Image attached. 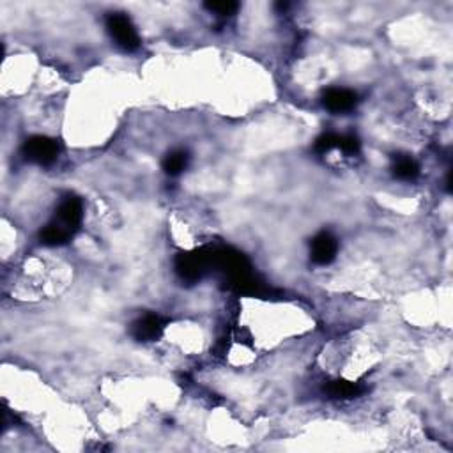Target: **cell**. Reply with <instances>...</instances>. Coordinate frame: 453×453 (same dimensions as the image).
<instances>
[{
	"instance_id": "cell-1",
	"label": "cell",
	"mask_w": 453,
	"mask_h": 453,
	"mask_svg": "<svg viewBox=\"0 0 453 453\" xmlns=\"http://www.w3.org/2000/svg\"><path fill=\"white\" fill-rule=\"evenodd\" d=\"M60 146L57 140L48 137H32L24 144V156L32 163L41 166H48L59 158Z\"/></svg>"
},
{
	"instance_id": "cell-2",
	"label": "cell",
	"mask_w": 453,
	"mask_h": 453,
	"mask_svg": "<svg viewBox=\"0 0 453 453\" xmlns=\"http://www.w3.org/2000/svg\"><path fill=\"white\" fill-rule=\"evenodd\" d=\"M107 28L115 43H117V46L123 48L124 51H135L140 46V37L137 34V28L133 27V24L126 15L114 12V15L108 16Z\"/></svg>"
},
{
	"instance_id": "cell-3",
	"label": "cell",
	"mask_w": 453,
	"mask_h": 453,
	"mask_svg": "<svg viewBox=\"0 0 453 453\" xmlns=\"http://www.w3.org/2000/svg\"><path fill=\"white\" fill-rule=\"evenodd\" d=\"M163 330H165V320L156 314H147L135 320L131 326V335L138 342H153L163 335Z\"/></svg>"
},
{
	"instance_id": "cell-4",
	"label": "cell",
	"mask_w": 453,
	"mask_h": 453,
	"mask_svg": "<svg viewBox=\"0 0 453 453\" xmlns=\"http://www.w3.org/2000/svg\"><path fill=\"white\" fill-rule=\"evenodd\" d=\"M83 216V205L82 200L76 197H66L62 202H60L59 209H57V218L55 221L59 225H62L64 229H67L69 232H75L76 229L82 223Z\"/></svg>"
},
{
	"instance_id": "cell-5",
	"label": "cell",
	"mask_w": 453,
	"mask_h": 453,
	"mask_svg": "<svg viewBox=\"0 0 453 453\" xmlns=\"http://www.w3.org/2000/svg\"><path fill=\"white\" fill-rule=\"evenodd\" d=\"M339 252V243L330 232H320L314 237L310 248L311 260L319 266H327L335 260Z\"/></svg>"
},
{
	"instance_id": "cell-6",
	"label": "cell",
	"mask_w": 453,
	"mask_h": 453,
	"mask_svg": "<svg viewBox=\"0 0 453 453\" xmlns=\"http://www.w3.org/2000/svg\"><path fill=\"white\" fill-rule=\"evenodd\" d=\"M323 103L333 114H345L358 105V94L349 89H330L324 94Z\"/></svg>"
},
{
	"instance_id": "cell-7",
	"label": "cell",
	"mask_w": 453,
	"mask_h": 453,
	"mask_svg": "<svg viewBox=\"0 0 453 453\" xmlns=\"http://www.w3.org/2000/svg\"><path fill=\"white\" fill-rule=\"evenodd\" d=\"M205 266H207L205 257L195 255V253H182L176 260V269L186 280H197L198 276L204 273Z\"/></svg>"
},
{
	"instance_id": "cell-8",
	"label": "cell",
	"mask_w": 453,
	"mask_h": 453,
	"mask_svg": "<svg viewBox=\"0 0 453 453\" xmlns=\"http://www.w3.org/2000/svg\"><path fill=\"white\" fill-rule=\"evenodd\" d=\"M71 236L73 234L67 229H64L62 225H59L57 221H51L50 225H46L41 230V243L46 246H60L64 243H67Z\"/></svg>"
},
{
	"instance_id": "cell-9",
	"label": "cell",
	"mask_w": 453,
	"mask_h": 453,
	"mask_svg": "<svg viewBox=\"0 0 453 453\" xmlns=\"http://www.w3.org/2000/svg\"><path fill=\"white\" fill-rule=\"evenodd\" d=\"M188 163H189V156L186 151L182 149L172 151V153L166 154L165 160H163V170L169 173L170 178H176V176L185 172Z\"/></svg>"
},
{
	"instance_id": "cell-10",
	"label": "cell",
	"mask_w": 453,
	"mask_h": 453,
	"mask_svg": "<svg viewBox=\"0 0 453 453\" xmlns=\"http://www.w3.org/2000/svg\"><path fill=\"white\" fill-rule=\"evenodd\" d=\"M363 391H365V388H363L361 384L351 381H333L330 382V386H327V393H330L331 397L342 398V400L359 397Z\"/></svg>"
},
{
	"instance_id": "cell-11",
	"label": "cell",
	"mask_w": 453,
	"mask_h": 453,
	"mask_svg": "<svg viewBox=\"0 0 453 453\" xmlns=\"http://www.w3.org/2000/svg\"><path fill=\"white\" fill-rule=\"evenodd\" d=\"M393 173L395 178L402 179V181H414L418 178V173H420V166L409 156H400V158L395 160Z\"/></svg>"
},
{
	"instance_id": "cell-12",
	"label": "cell",
	"mask_w": 453,
	"mask_h": 453,
	"mask_svg": "<svg viewBox=\"0 0 453 453\" xmlns=\"http://www.w3.org/2000/svg\"><path fill=\"white\" fill-rule=\"evenodd\" d=\"M205 8L211 12H214V15L227 18V16H232L239 9V4L232 2V0H221V2H207Z\"/></svg>"
},
{
	"instance_id": "cell-13",
	"label": "cell",
	"mask_w": 453,
	"mask_h": 453,
	"mask_svg": "<svg viewBox=\"0 0 453 453\" xmlns=\"http://www.w3.org/2000/svg\"><path fill=\"white\" fill-rule=\"evenodd\" d=\"M339 140L340 137H336V135L333 133L320 135V137L316 140V153L319 154L330 153V151H333L335 147H339Z\"/></svg>"
},
{
	"instance_id": "cell-14",
	"label": "cell",
	"mask_w": 453,
	"mask_h": 453,
	"mask_svg": "<svg viewBox=\"0 0 453 453\" xmlns=\"http://www.w3.org/2000/svg\"><path fill=\"white\" fill-rule=\"evenodd\" d=\"M359 147H361V144H359V140L354 137V135H345V137H340L339 149H342L343 153L349 154V156H352V154H358Z\"/></svg>"
}]
</instances>
